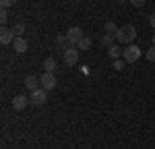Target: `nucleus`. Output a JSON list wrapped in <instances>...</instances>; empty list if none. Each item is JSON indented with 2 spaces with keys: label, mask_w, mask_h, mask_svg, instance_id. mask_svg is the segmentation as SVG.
Listing matches in <instances>:
<instances>
[{
  "label": "nucleus",
  "mask_w": 155,
  "mask_h": 149,
  "mask_svg": "<svg viewBox=\"0 0 155 149\" xmlns=\"http://www.w3.org/2000/svg\"><path fill=\"white\" fill-rule=\"evenodd\" d=\"M134 37H137V29H134V25H120L118 31H116V41L120 44H130L134 41Z\"/></svg>",
  "instance_id": "obj_1"
},
{
  "label": "nucleus",
  "mask_w": 155,
  "mask_h": 149,
  "mask_svg": "<svg viewBox=\"0 0 155 149\" xmlns=\"http://www.w3.org/2000/svg\"><path fill=\"white\" fill-rule=\"evenodd\" d=\"M122 58L128 62V64L137 62L139 58H141V48H139V46H134V44H128V46L124 48V52H122Z\"/></svg>",
  "instance_id": "obj_2"
},
{
  "label": "nucleus",
  "mask_w": 155,
  "mask_h": 149,
  "mask_svg": "<svg viewBox=\"0 0 155 149\" xmlns=\"http://www.w3.org/2000/svg\"><path fill=\"white\" fill-rule=\"evenodd\" d=\"M62 60L66 66H74L77 62H79V48L77 46H71V48H66L62 52Z\"/></svg>",
  "instance_id": "obj_3"
},
{
  "label": "nucleus",
  "mask_w": 155,
  "mask_h": 149,
  "mask_svg": "<svg viewBox=\"0 0 155 149\" xmlns=\"http://www.w3.org/2000/svg\"><path fill=\"white\" fill-rule=\"evenodd\" d=\"M29 101L33 104V106H44L46 101H48V91L46 89H33V91H29Z\"/></svg>",
  "instance_id": "obj_4"
},
{
  "label": "nucleus",
  "mask_w": 155,
  "mask_h": 149,
  "mask_svg": "<svg viewBox=\"0 0 155 149\" xmlns=\"http://www.w3.org/2000/svg\"><path fill=\"white\" fill-rule=\"evenodd\" d=\"M83 37H85V35H83V29H81L79 25H74V27H71V29L66 31V39L71 41V46H77V44H79Z\"/></svg>",
  "instance_id": "obj_5"
},
{
  "label": "nucleus",
  "mask_w": 155,
  "mask_h": 149,
  "mask_svg": "<svg viewBox=\"0 0 155 149\" xmlns=\"http://www.w3.org/2000/svg\"><path fill=\"white\" fill-rule=\"evenodd\" d=\"M29 104H31L29 98L23 95V93H19V95H15V98H12V110H15V112H23Z\"/></svg>",
  "instance_id": "obj_6"
},
{
  "label": "nucleus",
  "mask_w": 155,
  "mask_h": 149,
  "mask_svg": "<svg viewBox=\"0 0 155 149\" xmlns=\"http://www.w3.org/2000/svg\"><path fill=\"white\" fill-rule=\"evenodd\" d=\"M39 85H41V89H46V91L54 89L56 87V77H54V73H44L39 77Z\"/></svg>",
  "instance_id": "obj_7"
},
{
  "label": "nucleus",
  "mask_w": 155,
  "mask_h": 149,
  "mask_svg": "<svg viewBox=\"0 0 155 149\" xmlns=\"http://www.w3.org/2000/svg\"><path fill=\"white\" fill-rule=\"evenodd\" d=\"M12 39H15L12 29H8L6 25H2V27H0V44H2V46H8V44H12Z\"/></svg>",
  "instance_id": "obj_8"
},
{
  "label": "nucleus",
  "mask_w": 155,
  "mask_h": 149,
  "mask_svg": "<svg viewBox=\"0 0 155 149\" xmlns=\"http://www.w3.org/2000/svg\"><path fill=\"white\" fill-rule=\"evenodd\" d=\"M27 48H29V41H27L23 35L12 39V50H15L17 54H23V52H27Z\"/></svg>",
  "instance_id": "obj_9"
},
{
  "label": "nucleus",
  "mask_w": 155,
  "mask_h": 149,
  "mask_svg": "<svg viewBox=\"0 0 155 149\" xmlns=\"http://www.w3.org/2000/svg\"><path fill=\"white\" fill-rule=\"evenodd\" d=\"M25 87H27V89H29V91H33V89H39V79H37V77H33V74H29V77H27V79H25Z\"/></svg>",
  "instance_id": "obj_10"
},
{
  "label": "nucleus",
  "mask_w": 155,
  "mask_h": 149,
  "mask_svg": "<svg viewBox=\"0 0 155 149\" xmlns=\"http://www.w3.org/2000/svg\"><path fill=\"white\" fill-rule=\"evenodd\" d=\"M122 52H124V48H120L118 44H114V46H110V48H107V54H110V58H114V60H118L120 56H122Z\"/></svg>",
  "instance_id": "obj_11"
},
{
  "label": "nucleus",
  "mask_w": 155,
  "mask_h": 149,
  "mask_svg": "<svg viewBox=\"0 0 155 149\" xmlns=\"http://www.w3.org/2000/svg\"><path fill=\"white\" fill-rule=\"evenodd\" d=\"M56 68H58V64H56L54 58H46L44 60V71L46 73H56Z\"/></svg>",
  "instance_id": "obj_12"
},
{
  "label": "nucleus",
  "mask_w": 155,
  "mask_h": 149,
  "mask_svg": "<svg viewBox=\"0 0 155 149\" xmlns=\"http://www.w3.org/2000/svg\"><path fill=\"white\" fill-rule=\"evenodd\" d=\"M12 33H15V37H21L25 33V25L21 21H17V23L12 25Z\"/></svg>",
  "instance_id": "obj_13"
},
{
  "label": "nucleus",
  "mask_w": 155,
  "mask_h": 149,
  "mask_svg": "<svg viewBox=\"0 0 155 149\" xmlns=\"http://www.w3.org/2000/svg\"><path fill=\"white\" fill-rule=\"evenodd\" d=\"M56 46L62 48V50H66V48H71V41L66 39V35H58L56 37Z\"/></svg>",
  "instance_id": "obj_14"
},
{
  "label": "nucleus",
  "mask_w": 155,
  "mask_h": 149,
  "mask_svg": "<svg viewBox=\"0 0 155 149\" xmlns=\"http://www.w3.org/2000/svg\"><path fill=\"white\" fill-rule=\"evenodd\" d=\"M114 37H116V35H112V33H106V35L99 39V44H101V46H106V48H110V46H114Z\"/></svg>",
  "instance_id": "obj_15"
},
{
  "label": "nucleus",
  "mask_w": 155,
  "mask_h": 149,
  "mask_svg": "<svg viewBox=\"0 0 155 149\" xmlns=\"http://www.w3.org/2000/svg\"><path fill=\"white\" fill-rule=\"evenodd\" d=\"M77 48H79V50H89V48H91V39H89V37H83V39L77 44Z\"/></svg>",
  "instance_id": "obj_16"
},
{
  "label": "nucleus",
  "mask_w": 155,
  "mask_h": 149,
  "mask_svg": "<svg viewBox=\"0 0 155 149\" xmlns=\"http://www.w3.org/2000/svg\"><path fill=\"white\" fill-rule=\"evenodd\" d=\"M116 31H118V27H116V23L107 21V23H106V33H112V35H116Z\"/></svg>",
  "instance_id": "obj_17"
},
{
  "label": "nucleus",
  "mask_w": 155,
  "mask_h": 149,
  "mask_svg": "<svg viewBox=\"0 0 155 149\" xmlns=\"http://www.w3.org/2000/svg\"><path fill=\"white\" fill-rule=\"evenodd\" d=\"M145 56H147V60H149V62H155V46H151V48L147 50Z\"/></svg>",
  "instance_id": "obj_18"
},
{
  "label": "nucleus",
  "mask_w": 155,
  "mask_h": 149,
  "mask_svg": "<svg viewBox=\"0 0 155 149\" xmlns=\"http://www.w3.org/2000/svg\"><path fill=\"white\" fill-rule=\"evenodd\" d=\"M124 64H126V60H124V58H118V60H114V68H116V71H122Z\"/></svg>",
  "instance_id": "obj_19"
},
{
  "label": "nucleus",
  "mask_w": 155,
  "mask_h": 149,
  "mask_svg": "<svg viewBox=\"0 0 155 149\" xmlns=\"http://www.w3.org/2000/svg\"><path fill=\"white\" fill-rule=\"evenodd\" d=\"M15 2L17 0H0V6L2 8H11V6H15Z\"/></svg>",
  "instance_id": "obj_20"
},
{
  "label": "nucleus",
  "mask_w": 155,
  "mask_h": 149,
  "mask_svg": "<svg viewBox=\"0 0 155 149\" xmlns=\"http://www.w3.org/2000/svg\"><path fill=\"white\" fill-rule=\"evenodd\" d=\"M6 21H8V11H6V8H2V11H0V23L4 25Z\"/></svg>",
  "instance_id": "obj_21"
},
{
  "label": "nucleus",
  "mask_w": 155,
  "mask_h": 149,
  "mask_svg": "<svg viewBox=\"0 0 155 149\" xmlns=\"http://www.w3.org/2000/svg\"><path fill=\"white\" fill-rule=\"evenodd\" d=\"M145 2H147V0H130V4L134 6V8H141V6H145Z\"/></svg>",
  "instance_id": "obj_22"
},
{
  "label": "nucleus",
  "mask_w": 155,
  "mask_h": 149,
  "mask_svg": "<svg viewBox=\"0 0 155 149\" xmlns=\"http://www.w3.org/2000/svg\"><path fill=\"white\" fill-rule=\"evenodd\" d=\"M149 25L155 29V12H151V17H149Z\"/></svg>",
  "instance_id": "obj_23"
},
{
  "label": "nucleus",
  "mask_w": 155,
  "mask_h": 149,
  "mask_svg": "<svg viewBox=\"0 0 155 149\" xmlns=\"http://www.w3.org/2000/svg\"><path fill=\"white\" fill-rule=\"evenodd\" d=\"M116 2H130V0H116Z\"/></svg>",
  "instance_id": "obj_24"
},
{
  "label": "nucleus",
  "mask_w": 155,
  "mask_h": 149,
  "mask_svg": "<svg viewBox=\"0 0 155 149\" xmlns=\"http://www.w3.org/2000/svg\"><path fill=\"white\" fill-rule=\"evenodd\" d=\"M151 41H153V46H155V35H153V39H151Z\"/></svg>",
  "instance_id": "obj_25"
}]
</instances>
